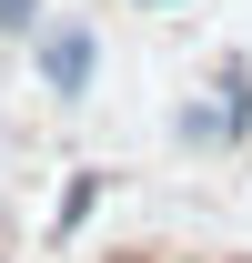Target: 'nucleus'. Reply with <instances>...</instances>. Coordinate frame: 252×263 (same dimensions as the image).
Masks as SVG:
<instances>
[{"mask_svg":"<svg viewBox=\"0 0 252 263\" xmlns=\"http://www.w3.org/2000/svg\"><path fill=\"white\" fill-rule=\"evenodd\" d=\"M242 132H252V81H242V71H222V91L182 101V142H192V152H232Z\"/></svg>","mask_w":252,"mask_h":263,"instance_id":"2","label":"nucleus"},{"mask_svg":"<svg viewBox=\"0 0 252 263\" xmlns=\"http://www.w3.org/2000/svg\"><path fill=\"white\" fill-rule=\"evenodd\" d=\"M152 10H161V0H152Z\"/></svg>","mask_w":252,"mask_h":263,"instance_id":"4","label":"nucleus"},{"mask_svg":"<svg viewBox=\"0 0 252 263\" xmlns=\"http://www.w3.org/2000/svg\"><path fill=\"white\" fill-rule=\"evenodd\" d=\"M40 31V0H0V41H31Z\"/></svg>","mask_w":252,"mask_h":263,"instance_id":"3","label":"nucleus"},{"mask_svg":"<svg viewBox=\"0 0 252 263\" xmlns=\"http://www.w3.org/2000/svg\"><path fill=\"white\" fill-rule=\"evenodd\" d=\"M31 61H40V91H51V101H81L91 71H101V41L81 31V21H40V31H31Z\"/></svg>","mask_w":252,"mask_h":263,"instance_id":"1","label":"nucleus"}]
</instances>
